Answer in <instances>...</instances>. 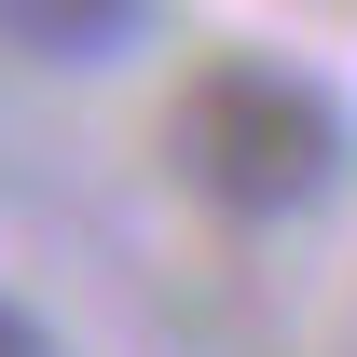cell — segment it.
Instances as JSON below:
<instances>
[{
	"mask_svg": "<svg viewBox=\"0 0 357 357\" xmlns=\"http://www.w3.org/2000/svg\"><path fill=\"white\" fill-rule=\"evenodd\" d=\"M165 28V0H0V55L28 69H124Z\"/></svg>",
	"mask_w": 357,
	"mask_h": 357,
	"instance_id": "7a4b0ae2",
	"label": "cell"
},
{
	"mask_svg": "<svg viewBox=\"0 0 357 357\" xmlns=\"http://www.w3.org/2000/svg\"><path fill=\"white\" fill-rule=\"evenodd\" d=\"M165 165L220 220H303V206L344 192L357 124H344V96L316 69H289V55H206L178 83V110H165Z\"/></svg>",
	"mask_w": 357,
	"mask_h": 357,
	"instance_id": "6da1fadb",
	"label": "cell"
},
{
	"mask_svg": "<svg viewBox=\"0 0 357 357\" xmlns=\"http://www.w3.org/2000/svg\"><path fill=\"white\" fill-rule=\"evenodd\" d=\"M0 357H55V330H42L28 303H14V289H0Z\"/></svg>",
	"mask_w": 357,
	"mask_h": 357,
	"instance_id": "3957f363",
	"label": "cell"
}]
</instances>
